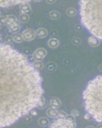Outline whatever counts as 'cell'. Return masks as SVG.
Wrapping results in <instances>:
<instances>
[{
    "instance_id": "obj_17",
    "label": "cell",
    "mask_w": 102,
    "mask_h": 128,
    "mask_svg": "<svg viewBox=\"0 0 102 128\" xmlns=\"http://www.w3.org/2000/svg\"><path fill=\"white\" fill-rule=\"evenodd\" d=\"M67 13L68 15L69 16H73L76 15V11L73 7H70L67 10Z\"/></svg>"
},
{
    "instance_id": "obj_4",
    "label": "cell",
    "mask_w": 102,
    "mask_h": 128,
    "mask_svg": "<svg viewBox=\"0 0 102 128\" xmlns=\"http://www.w3.org/2000/svg\"><path fill=\"white\" fill-rule=\"evenodd\" d=\"M72 116V115H71ZM74 117L69 118L67 120H59L55 121L51 126V128H73L75 124Z\"/></svg>"
},
{
    "instance_id": "obj_25",
    "label": "cell",
    "mask_w": 102,
    "mask_h": 128,
    "mask_svg": "<svg viewBox=\"0 0 102 128\" xmlns=\"http://www.w3.org/2000/svg\"><path fill=\"white\" fill-rule=\"evenodd\" d=\"M9 1L0 0V6H4L7 5L9 3Z\"/></svg>"
},
{
    "instance_id": "obj_18",
    "label": "cell",
    "mask_w": 102,
    "mask_h": 128,
    "mask_svg": "<svg viewBox=\"0 0 102 128\" xmlns=\"http://www.w3.org/2000/svg\"><path fill=\"white\" fill-rule=\"evenodd\" d=\"M38 123L40 125L42 126H47L49 123L48 119L45 118H41L39 120Z\"/></svg>"
},
{
    "instance_id": "obj_32",
    "label": "cell",
    "mask_w": 102,
    "mask_h": 128,
    "mask_svg": "<svg viewBox=\"0 0 102 128\" xmlns=\"http://www.w3.org/2000/svg\"></svg>"
},
{
    "instance_id": "obj_20",
    "label": "cell",
    "mask_w": 102,
    "mask_h": 128,
    "mask_svg": "<svg viewBox=\"0 0 102 128\" xmlns=\"http://www.w3.org/2000/svg\"><path fill=\"white\" fill-rule=\"evenodd\" d=\"M45 99L42 96L38 103H37V107H38V108L42 109L45 107Z\"/></svg>"
},
{
    "instance_id": "obj_22",
    "label": "cell",
    "mask_w": 102,
    "mask_h": 128,
    "mask_svg": "<svg viewBox=\"0 0 102 128\" xmlns=\"http://www.w3.org/2000/svg\"><path fill=\"white\" fill-rule=\"evenodd\" d=\"M67 117V115L66 112L64 111H60L58 112V115L57 118L59 120H64Z\"/></svg>"
},
{
    "instance_id": "obj_27",
    "label": "cell",
    "mask_w": 102,
    "mask_h": 128,
    "mask_svg": "<svg viewBox=\"0 0 102 128\" xmlns=\"http://www.w3.org/2000/svg\"><path fill=\"white\" fill-rule=\"evenodd\" d=\"M56 1L55 0H47L46 1V2L47 3H49V4H52V3H55Z\"/></svg>"
},
{
    "instance_id": "obj_13",
    "label": "cell",
    "mask_w": 102,
    "mask_h": 128,
    "mask_svg": "<svg viewBox=\"0 0 102 128\" xmlns=\"http://www.w3.org/2000/svg\"><path fill=\"white\" fill-rule=\"evenodd\" d=\"M61 102L60 100L58 98L53 99L51 101V105L53 108H59L61 107Z\"/></svg>"
},
{
    "instance_id": "obj_28",
    "label": "cell",
    "mask_w": 102,
    "mask_h": 128,
    "mask_svg": "<svg viewBox=\"0 0 102 128\" xmlns=\"http://www.w3.org/2000/svg\"><path fill=\"white\" fill-rule=\"evenodd\" d=\"M89 116L88 115L86 114V115L85 116V118L86 119H89Z\"/></svg>"
},
{
    "instance_id": "obj_2",
    "label": "cell",
    "mask_w": 102,
    "mask_h": 128,
    "mask_svg": "<svg viewBox=\"0 0 102 128\" xmlns=\"http://www.w3.org/2000/svg\"><path fill=\"white\" fill-rule=\"evenodd\" d=\"M79 3L82 24L95 37L102 39V1L81 0Z\"/></svg>"
},
{
    "instance_id": "obj_21",
    "label": "cell",
    "mask_w": 102,
    "mask_h": 128,
    "mask_svg": "<svg viewBox=\"0 0 102 128\" xmlns=\"http://www.w3.org/2000/svg\"><path fill=\"white\" fill-rule=\"evenodd\" d=\"M33 66L34 68L36 70H41L43 68V63L41 62L36 61L33 64Z\"/></svg>"
},
{
    "instance_id": "obj_6",
    "label": "cell",
    "mask_w": 102,
    "mask_h": 128,
    "mask_svg": "<svg viewBox=\"0 0 102 128\" xmlns=\"http://www.w3.org/2000/svg\"><path fill=\"white\" fill-rule=\"evenodd\" d=\"M36 33L33 29H28L25 30L22 33L23 39L27 41H31L34 40L36 36Z\"/></svg>"
},
{
    "instance_id": "obj_26",
    "label": "cell",
    "mask_w": 102,
    "mask_h": 128,
    "mask_svg": "<svg viewBox=\"0 0 102 128\" xmlns=\"http://www.w3.org/2000/svg\"><path fill=\"white\" fill-rule=\"evenodd\" d=\"M12 41V38L10 37H7L5 39V42H11Z\"/></svg>"
},
{
    "instance_id": "obj_10",
    "label": "cell",
    "mask_w": 102,
    "mask_h": 128,
    "mask_svg": "<svg viewBox=\"0 0 102 128\" xmlns=\"http://www.w3.org/2000/svg\"><path fill=\"white\" fill-rule=\"evenodd\" d=\"M48 44L50 47L52 49H55L59 45V42L57 39L51 38L49 40Z\"/></svg>"
},
{
    "instance_id": "obj_3",
    "label": "cell",
    "mask_w": 102,
    "mask_h": 128,
    "mask_svg": "<svg viewBox=\"0 0 102 128\" xmlns=\"http://www.w3.org/2000/svg\"><path fill=\"white\" fill-rule=\"evenodd\" d=\"M102 82L101 75L97 76L89 82L83 93L86 110L98 122L102 121Z\"/></svg>"
},
{
    "instance_id": "obj_11",
    "label": "cell",
    "mask_w": 102,
    "mask_h": 128,
    "mask_svg": "<svg viewBox=\"0 0 102 128\" xmlns=\"http://www.w3.org/2000/svg\"><path fill=\"white\" fill-rule=\"evenodd\" d=\"M20 8L23 14H26V13H28L31 10V7L28 3L24 2L21 5Z\"/></svg>"
},
{
    "instance_id": "obj_19",
    "label": "cell",
    "mask_w": 102,
    "mask_h": 128,
    "mask_svg": "<svg viewBox=\"0 0 102 128\" xmlns=\"http://www.w3.org/2000/svg\"><path fill=\"white\" fill-rule=\"evenodd\" d=\"M19 19L23 23H26L29 20V16L27 14H23L20 15Z\"/></svg>"
},
{
    "instance_id": "obj_31",
    "label": "cell",
    "mask_w": 102,
    "mask_h": 128,
    "mask_svg": "<svg viewBox=\"0 0 102 128\" xmlns=\"http://www.w3.org/2000/svg\"></svg>"
},
{
    "instance_id": "obj_15",
    "label": "cell",
    "mask_w": 102,
    "mask_h": 128,
    "mask_svg": "<svg viewBox=\"0 0 102 128\" xmlns=\"http://www.w3.org/2000/svg\"><path fill=\"white\" fill-rule=\"evenodd\" d=\"M13 39L14 41L17 43H21L24 40L21 35L16 33H14L13 35Z\"/></svg>"
},
{
    "instance_id": "obj_24",
    "label": "cell",
    "mask_w": 102,
    "mask_h": 128,
    "mask_svg": "<svg viewBox=\"0 0 102 128\" xmlns=\"http://www.w3.org/2000/svg\"><path fill=\"white\" fill-rule=\"evenodd\" d=\"M71 115L74 117L78 116L79 115V112L77 110H72L71 112Z\"/></svg>"
},
{
    "instance_id": "obj_12",
    "label": "cell",
    "mask_w": 102,
    "mask_h": 128,
    "mask_svg": "<svg viewBox=\"0 0 102 128\" xmlns=\"http://www.w3.org/2000/svg\"><path fill=\"white\" fill-rule=\"evenodd\" d=\"M46 113L47 115L50 117L56 118H57L58 115V112L55 109L51 108L48 109Z\"/></svg>"
},
{
    "instance_id": "obj_23",
    "label": "cell",
    "mask_w": 102,
    "mask_h": 128,
    "mask_svg": "<svg viewBox=\"0 0 102 128\" xmlns=\"http://www.w3.org/2000/svg\"><path fill=\"white\" fill-rule=\"evenodd\" d=\"M6 17L5 16L0 17V24L4 25L6 24Z\"/></svg>"
},
{
    "instance_id": "obj_29",
    "label": "cell",
    "mask_w": 102,
    "mask_h": 128,
    "mask_svg": "<svg viewBox=\"0 0 102 128\" xmlns=\"http://www.w3.org/2000/svg\"><path fill=\"white\" fill-rule=\"evenodd\" d=\"M32 113L34 115H36L37 114V113L35 111H33L32 112Z\"/></svg>"
},
{
    "instance_id": "obj_7",
    "label": "cell",
    "mask_w": 102,
    "mask_h": 128,
    "mask_svg": "<svg viewBox=\"0 0 102 128\" xmlns=\"http://www.w3.org/2000/svg\"><path fill=\"white\" fill-rule=\"evenodd\" d=\"M36 34L37 37L39 38H44L47 36L48 32L46 29L41 28L37 30Z\"/></svg>"
},
{
    "instance_id": "obj_5",
    "label": "cell",
    "mask_w": 102,
    "mask_h": 128,
    "mask_svg": "<svg viewBox=\"0 0 102 128\" xmlns=\"http://www.w3.org/2000/svg\"><path fill=\"white\" fill-rule=\"evenodd\" d=\"M46 54L47 51L45 49L40 48L37 49L33 53V59L36 61L40 62L44 59Z\"/></svg>"
},
{
    "instance_id": "obj_8",
    "label": "cell",
    "mask_w": 102,
    "mask_h": 128,
    "mask_svg": "<svg viewBox=\"0 0 102 128\" xmlns=\"http://www.w3.org/2000/svg\"><path fill=\"white\" fill-rule=\"evenodd\" d=\"M89 43L93 47H96L100 44V42L97 38L94 36H91L88 40Z\"/></svg>"
},
{
    "instance_id": "obj_14",
    "label": "cell",
    "mask_w": 102,
    "mask_h": 128,
    "mask_svg": "<svg viewBox=\"0 0 102 128\" xmlns=\"http://www.w3.org/2000/svg\"><path fill=\"white\" fill-rule=\"evenodd\" d=\"M6 24L8 25H11L17 22V18L15 16L13 15H10L6 17Z\"/></svg>"
},
{
    "instance_id": "obj_1",
    "label": "cell",
    "mask_w": 102,
    "mask_h": 128,
    "mask_svg": "<svg viewBox=\"0 0 102 128\" xmlns=\"http://www.w3.org/2000/svg\"><path fill=\"white\" fill-rule=\"evenodd\" d=\"M41 79L22 54L0 45V128L13 124L37 106Z\"/></svg>"
},
{
    "instance_id": "obj_9",
    "label": "cell",
    "mask_w": 102,
    "mask_h": 128,
    "mask_svg": "<svg viewBox=\"0 0 102 128\" xmlns=\"http://www.w3.org/2000/svg\"><path fill=\"white\" fill-rule=\"evenodd\" d=\"M9 28L11 32L13 33H17L20 31V26L18 22L17 21L11 25H8Z\"/></svg>"
},
{
    "instance_id": "obj_16",
    "label": "cell",
    "mask_w": 102,
    "mask_h": 128,
    "mask_svg": "<svg viewBox=\"0 0 102 128\" xmlns=\"http://www.w3.org/2000/svg\"><path fill=\"white\" fill-rule=\"evenodd\" d=\"M49 16L53 19H57L59 18L60 14L59 12L56 11H53L49 13Z\"/></svg>"
},
{
    "instance_id": "obj_30",
    "label": "cell",
    "mask_w": 102,
    "mask_h": 128,
    "mask_svg": "<svg viewBox=\"0 0 102 128\" xmlns=\"http://www.w3.org/2000/svg\"><path fill=\"white\" fill-rule=\"evenodd\" d=\"M1 39V36L0 35V40Z\"/></svg>"
}]
</instances>
